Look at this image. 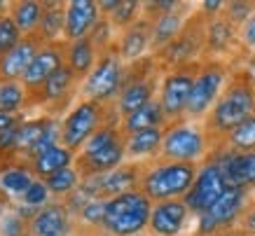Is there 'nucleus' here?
Masks as SVG:
<instances>
[{
	"label": "nucleus",
	"instance_id": "nucleus-1",
	"mask_svg": "<svg viewBox=\"0 0 255 236\" xmlns=\"http://www.w3.org/2000/svg\"><path fill=\"white\" fill-rule=\"evenodd\" d=\"M255 113V75L251 68H234L230 82L223 89L218 103L204 119V129L209 133L213 152L220 150L225 138L230 136L241 122ZM211 152V154H213Z\"/></svg>",
	"mask_w": 255,
	"mask_h": 236
},
{
	"label": "nucleus",
	"instance_id": "nucleus-2",
	"mask_svg": "<svg viewBox=\"0 0 255 236\" xmlns=\"http://www.w3.org/2000/svg\"><path fill=\"white\" fill-rule=\"evenodd\" d=\"M127 161V136L120 122H108L89 138V143L75 154V168L85 178H99L120 168Z\"/></svg>",
	"mask_w": 255,
	"mask_h": 236
},
{
	"label": "nucleus",
	"instance_id": "nucleus-3",
	"mask_svg": "<svg viewBox=\"0 0 255 236\" xmlns=\"http://www.w3.org/2000/svg\"><path fill=\"white\" fill-rule=\"evenodd\" d=\"M199 173V164H183V161H147L138 190L152 204L171 201V199H185L194 178Z\"/></svg>",
	"mask_w": 255,
	"mask_h": 236
},
{
	"label": "nucleus",
	"instance_id": "nucleus-4",
	"mask_svg": "<svg viewBox=\"0 0 255 236\" xmlns=\"http://www.w3.org/2000/svg\"><path fill=\"white\" fill-rule=\"evenodd\" d=\"M108 122H122L115 110V103L80 99L61 119V145L78 154L89 138Z\"/></svg>",
	"mask_w": 255,
	"mask_h": 236
},
{
	"label": "nucleus",
	"instance_id": "nucleus-5",
	"mask_svg": "<svg viewBox=\"0 0 255 236\" xmlns=\"http://www.w3.org/2000/svg\"><path fill=\"white\" fill-rule=\"evenodd\" d=\"M152 201L140 190L117 194L106 201V215L101 222V236H133L143 234L150 225Z\"/></svg>",
	"mask_w": 255,
	"mask_h": 236
},
{
	"label": "nucleus",
	"instance_id": "nucleus-6",
	"mask_svg": "<svg viewBox=\"0 0 255 236\" xmlns=\"http://www.w3.org/2000/svg\"><path fill=\"white\" fill-rule=\"evenodd\" d=\"M164 70L159 68L157 59L150 54L140 61L127 63V75H124V87L115 101V110L120 119L127 115L136 113L138 108L157 99L159 94V82H162Z\"/></svg>",
	"mask_w": 255,
	"mask_h": 236
},
{
	"label": "nucleus",
	"instance_id": "nucleus-7",
	"mask_svg": "<svg viewBox=\"0 0 255 236\" xmlns=\"http://www.w3.org/2000/svg\"><path fill=\"white\" fill-rule=\"evenodd\" d=\"M213 152L209 133L201 122H171L164 126L162 140V161H183V164H204Z\"/></svg>",
	"mask_w": 255,
	"mask_h": 236
},
{
	"label": "nucleus",
	"instance_id": "nucleus-8",
	"mask_svg": "<svg viewBox=\"0 0 255 236\" xmlns=\"http://www.w3.org/2000/svg\"><path fill=\"white\" fill-rule=\"evenodd\" d=\"M206 23L209 16L201 9H194L190 19L185 21L183 31L171 40L169 45L155 52L152 56L157 59L162 70L183 68V66H192V63L204 61V52H206Z\"/></svg>",
	"mask_w": 255,
	"mask_h": 236
},
{
	"label": "nucleus",
	"instance_id": "nucleus-9",
	"mask_svg": "<svg viewBox=\"0 0 255 236\" xmlns=\"http://www.w3.org/2000/svg\"><path fill=\"white\" fill-rule=\"evenodd\" d=\"M230 75H232V68L227 61H216V59H209V61H201L199 70H197V77H194L192 84V94H190V103H187V115L185 119L190 122H204L209 113L213 110V106L218 103L223 89L230 82Z\"/></svg>",
	"mask_w": 255,
	"mask_h": 236
},
{
	"label": "nucleus",
	"instance_id": "nucleus-10",
	"mask_svg": "<svg viewBox=\"0 0 255 236\" xmlns=\"http://www.w3.org/2000/svg\"><path fill=\"white\" fill-rule=\"evenodd\" d=\"M124 75H127V63L122 61V56L117 54L115 45H113L101 54L89 77L80 84V99L115 103L124 87Z\"/></svg>",
	"mask_w": 255,
	"mask_h": 236
},
{
	"label": "nucleus",
	"instance_id": "nucleus-11",
	"mask_svg": "<svg viewBox=\"0 0 255 236\" xmlns=\"http://www.w3.org/2000/svg\"><path fill=\"white\" fill-rule=\"evenodd\" d=\"M199 66H201V61L192 63V66H183V68L164 70L157 101H159V106H162L169 124L185 119L187 103H190V94H192V84H194V77H197Z\"/></svg>",
	"mask_w": 255,
	"mask_h": 236
},
{
	"label": "nucleus",
	"instance_id": "nucleus-12",
	"mask_svg": "<svg viewBox=\"0 0 255 236\" xmlns=\"http://www.w3.org/2000/svg\"><path fill=\"white\" fill-rule=\"evenodd\" d=\"M251 194H253V192H248V190L227 187V192L218 199V204L213 206L211 211H206L201 218H197V229H194V232L216 236V234H220V232L239 227L241 218H244V213L248 211V206L253 201Z\"/></svg>",
	"mask_w": 255,
	"mask_h": 236
},
{
	"label": "nucleus",
	"instance_id": "nucleus-13",
	"mask_svg": "<svg viewBox=\"0 0 255 236\" xmlns=\"http://www.w3.org/2000/svg\"><path fill=\"white\" fill-rule=\"evenodd\" d=\"M227 187L230 185L223 175V166H220L216 154H211L204 164H199V173L194 178V185L190 187L183 201L187 204L194 218H201L206 211H211L218 204V199L227 192Z\"/></svg>",
	"mask_w": 255,
	"mask_h": 236
},
{
	"label": "nucleus",
	"instance_id": "nucleus-14",
	"mask_svg": "<svg viewBox=\"0 0 255 236\" xmlns=\"http://www.w3.org/2000/svg\"><path fill=\"white\" fill-rule=\"evenodd\" d=\"M61 143V122L59 117L40 115L33 119H23L16 131V159H31L49 147Z\"/></svg>",
	"mask_w": 255,
	"mask_h": 236
},
{
	"label": "nucleus",
	"instance_id": "nucleus-15",
	"mask_svg": "<svg viewBox=\"0 0 255 236\" xmlns=\"http://www.w3.org/2000/svg\"><path fill=\"white\" fill-rule=\"evenodd\" d=\"M143 171H145V164L124 161L120 168H115V171H110V173H106V175L85 178L82 185H85L96 199H113V197H117V194H124V192L138 190Z\"/></svg>",
	"mask_w": 255,
	"mask_h": 236
},
{
	"label": "nucleus",
	"instance_id": "nucleus-16",
	"mask_svg": "<svg viewBox=\"0 0 255 236\" xmlns=\"http://www.w3.org/2000/svg\"><path fill=\"white\" fill-rule=\"evenodd\" d=\"M80 229L78 218L70 213L63 201H52L45 208L33 213V218L26 222L28 236H73Z\"/></svg>",
	"mask_w": 255,
	"mask_h": 236
},
{
	"label": "nucleus",
	"instance_id": "nucleus-17",
	"mask_svg": "<svg viewBox=\"0 0 255 236\" xmlns=\"http://www.w3.org/2000/svg\"><path fill=\"white\" fill-rule=\"evenodd\" d=\"M66 66V40H59V42H45L42 49L35 54L33 63L28 66V70L23 73L21 84L26 87V92L33 94L38 92L40 87L54 75L59 68Z\"/></svg>",
	"mask_w": 255,
	"mask_h": 236
},
{
	"label": "nucleus",
	"instance_id": "nucleus-18",
	"mask_svg": "<svg viewBox=\"0 0 255 236\" xmlns=\"http://www.w3.org/2000/svg\"><path fill=\"white\" fill-rule=\"evenodd\" d=\"M190 218L192 213L183 199L159 201V204H152L147 232L150 236H183Z\"/></svg>",
	"mask_w": 255,
	"mask_h": 236
},
{
	"label": "nucleus",
	"instance_id": "nucleus-19",
	"mask_svg": "<svg viewBox=\"0 0 255 236\" xmlns=\"http://www.w3.org/2000/svg\"><path fill=\"white\" fill-rule=\"evenodd\" d=\"M115 49L124 63H133L150 56L152 54V19L143 14L136 23L117 33Z\"/></svg>",
	"mask_w": 255,
	"mask_h": 236
},
{
	"label": "nucleus",
	"instance_id": "nucleus-20",
	"mask_svg": "<svg viewBox=\"0 0 255 236\" xmlns=\"http://www.w3.org/2000/svg\"><path fill=\"white\" fill-rule=\"evenodd\" d=\"M103 19L99 2L94 0H70L66 2V28H63V40L75 42V40L89 38L92 31Z\"/></svg>",
	"mask_w": 255,
	"mask_h": 236
},
{
	"label": "nucleus",
	"instance_id": "nucleus-21",
	"mask_svg": "<svg viewBox=\"0 0 255 236\" xmlns=\"http://www.w3.org/2000/svg\"><path fill=\"white\" fill-rule=\"evenodd\" d=\"M237 45H241L239 28L227 16L218 14L213 19H209V23H206V52H204V61H209V59L225 61Z\"/></svg>",
	"mask_w": 255,
	"mask_h": 236
},
{
	"label": "nucleus",
	"instance_id": "nucleus-22",
	"mask_svg": "<svg viewBox=\"0 0 255 236\" xmlns=\"http://www.w3.org/2000/svg\"><path fill=\"white\" fill-rule=\"evenodd\" d=\"M223 166V175L230 187L239 190H255V152H227L216 150L213 152Z\"/></svg>",
	"mask_w": 255,
	"mask_h": 236
},
{
	"label": "nucleus",
	"instance_id": "nucleus-23",
	"mask_svg": "<svg viewBox=\"0 0 255 236\" xmlns=\"http://www.w3.org/2000/svg\"><path fill=\"white\" fill-rule=\"evenodd\" d=\"M42 45H45V40L40 38L38 33L23 35L21 42L0 59V80H16V82H21L23 73L28 70V66L35 59V54L42 49Z\"/></svg>",
	"mask_w": 255,
	"mask_h": 236
},
{
	"label": "nucleus",
	"instance_id": "nucleus-24",
	"mask_svg": "<svg viewBox=\"0 0 255 236\" xmlns=\"http://www.w3.org/2000/svg\"><path fill=\"white\" fill-rule=\"evenodd\" d=\"M192 12L194 9L190 2H178L171 12L152 19V54L164 49L171 40H176V35L183 31V26Z\"/></svg>",
	"mask_w": 255,
	"mask_h": 236
},
{
	"label": "nucleus",
	"instance_id": "nucleus-25",
	"mask_svg": "<svg viewBox=\"0 0 255 236\" xmlns=\"http://www.w3.org/2000/svg\"><path fill=\"white\" fill-rule=\"evenodd\" d=\"M73 164H75V152L68 150V147H63L61 143L54 145V147H49V150H45V152L35 154L31 159H26V166L31 168L33 175L40 178V180H47L49 175L59 173L63 168L73 166Z\"/></svg>",
	"mask_w": 255,
	"mask_h": 236
},
{
	"label": "nucleus",
	"instance_id": "nucleus-26",
	"mask_svg": "<svg viewBox=\"0 0 255 236\" xmlns=\"http://www.w3.org/2000/svg\"><path fill=\"white\" fill-rule=\"evenodd\" d=\"M162 140H164V129H145L127 136V161L147 164V161L159 159Z\"/></svg>",
	"mask_w": 255,
	"mask_h": 236
},
{
	"label": "nucleus",
	"instance_id": "nucleus-27",
	"mask_svg": "<svg viewBox=\"0 0 255 236\" xmlns=\"http://www.w3.org/2000/svg\"><path fill=\"white\" fill-rule=\"evenodd\" d=\"M99 56H101V52L96 49V45L92 42V38L66 42V66L75 73V77L80 80V84L89 77V73H92L94 66H96V61H99Z\"/></svg>",
	"mask_w": 255,
	"mask_h": 236
},
{
	"label": "nucleus",
	"instance_id": "nucleus-28",
	"mask_svg": "<svg viewBox=\"0 0 255 236\" xmlns=\"http://www.w3.org/2000/svg\"><path fill=\"white\" fill-rule=\"evenodd\" d=\"M33 180H38L33 171L26 166V161L16 159V161H5L0 168V192L5 197L19 201L21 194L33 185Z\"/></svg>",
	"mask_w": 255,
	"mask_h": 236
},
{
	"label": "nucleus",
	"instance_id": "nucleus-29",
	"mask_svg": "<svg viewBox=\"0 0 255 236\" xmlns=\"http://www.w3.org/2000/svg\"><path fill=\"white\" fill-rule=\"evenodd\" d=\"M166 115H164L159 101H150L145 103L143 108H138L136 113L127 115L120 126H122V133L124 136H131V133H138V131H145V129H164L166 126Z\"/></svg>",
	"mask_w": 255,
	"mask_h": 236
},
{
	"label": "nucleus",
	"instance_id": "nucleus-30",
	"mask_svg": "<svg viewBox=\"0 0 255 236\" xmlns=\"http://www.w3.org/2000/svg\"><path fill=\"white\" fill-rule=\"evenodd\" d=\"M99 7L101 14L113 23V28L117 33L136 23L143 16V2H138V0H101Z\"/></svg>",
	"mask_w": 255,
	"mask_h": 236
},
{
	"label": "nucleus",
	"instance_id": "nucleus-31",
	"mask_svg": "<svg viewBox=\"0 0 255 236\" xmlns=\"http://www.w3.org/2000/svg\"><path fill=\"white\" fill-rule=\"evenodd\" d=\"M42 14H45V2H38V0H16V2H9V16L16 23V28L21 31V35L38 33Z\"/></svg>",
	"mask_w": 255,
	"mask_h": 236
},
{
	"label": "nucleus",
	"instance_id": "nucleus-32",
	"mask_svg": "<svg viewBox=\"0 0 255 236\" xmlns=\"http://www.w3.org/2000/svg\"><path fill=\"white\" fill-rule=\"evenodd\" d=\"M63 28H66V2L59 0L45 2V14L38 26V35L45 42H59L63 40Z\"/></svg>",
	"mask_w": 255,
	"mask_h": 236
},
{
	"label": "nucleus",
	"instance_id": "nucleus-33",
	"mask_svg": "<svg viewBox=\"0 0 255 236\" xmlns=\"http://www.w3.org/2000/svg\"><path fill=\"white\" fill-rule=\"evenodd\" d=\"M28 103V92L16 80H0V113L21 115Z\"/></svg>",
	"mask_w": 255,
	"mask_h": 236
},
{
	"label": "nucleus",
	"instance_id": "nucleus-34",
	"mask_svg": "<svg viewBox=\"0 0 255 236\" xmlns=\"http://www.w3.org/2000/svg\"><path fill=\"white\" fill-rule=\"evenodd\" d=\"M220 150H227V152H255V113L225 138Z\"/></svg>",
	"mask_w": 255,
	"mask_h": 236
},
{
	"label": "nucleus",
	"instance_id": "nucleus-35",
	"mask_svg": "<svg viewBox=\"0 0 255 236\" xmlns=\"http://www.w3.org/2000/svg\"><path fill=\"white\" fill-rule=\"evenodd\" d=\"M80 183H82V175H80V171L75 168V164L68 168H63V171H59V173H54V175H49L45 180V185L49 187V192H52V197H56L59 201L70 197V194L80 187Z\"/></svg>",
	"mask_w": 255,
	"mask_h": 236
},
{
	"label": "nucleus",
	"instance_id": "nucleus-36",
	"mask_svg": "<svg viewBox=\"0 0 255 236\" xmlns=\"http://www.w3.org/2000/svg\"><path fill=\"white\" fill-rule=\"evenodd\" d=\"M106 201H108V199H94V201H89L78 215L80 227L96 229V232H99L101 222H103V215H106Z\"/></svg>",
	"mask_w": 255,
	"mask_h": 236
},
{
	"label": "nucleus",
	"instance_id": "nucleus-37",
	"mask_svg": "<svg viewBox=\"0 0 255 236\" xmlns=\"http://www.w3.org/2000/svg\"><path fill=\"white\" fill-rule=\"evenodd\" d=\"M21 31L16 28V23L12 21V16H2L0 19V59L7 52H12L19 42H21Z\"/></svg>",
	"mask_w": 255,
	"mask_h": 236
},
{
	"label": "nucleus",
	"instance_id": "nucleus-38",
	"mask_svg": "<svg viewBox=\"0 0 255 236\" xmlns=\"http://www.w3.org/2000/svg\"><path fill=\"white\" fill-rule=\"evenodd\" d=\"M223 14L239 28L241 23L251 19L255 14V2H244V0H232V2H225Z\"/></svg>",
	"mask_w": 255,
	"mask_h": 236
},
{
	"label": "nucleus",
	"instance_id": "nucleus-39",
	"mask_svg": "<svg viewBox=\"0 0 255 236\" xmlns=\"http://www.w3.org/2000/svg\"><path fill=\"white\" fill-rule=\"evenodd\" d=\"M239 42L241 47H246L248 52L255 54V14L239 26Z\"/></svg>",
	"mask_w": 255,
	"mask_h": 236
},
{
	"label": "nucleus",
	"instance_id": "nucleus-40",
	"mask_svg": "<svg viewBox=\"0 0 255 236\" xmlns=\"http://www.w3.org/2000/svg\"><path fill=\"white\" fill-rule=\"evenodd\" d=\"M239 227H244L246 232L255 234V197H253V201H251V206H248V211L244 213V218H241Z\"/></svg>",
	"mask_w": 255,
	"mask_h": 236
},
{
	"label": "nucleus",
	"instance_id": "nucleus-41",
	"mask_svg": "<svg viewBox=\"0 0 255 236\" xmlns=\"http://www.w3.org/2000/svg\"><path fill=\"white\" fill-rule=\"evenodd\" d=\"M21 122H23V115H2L0 113V133L14 129L16 124H21Z\"/></svg>",
	"mask_w": 255,
	"mask_h": 236
},
{
	"label": "nucleus",
	"instance_id": "nucleus-42",
	"mask_svg": "<svg viewBox=\"0 0 255 236\" xmlns=\"http://www.w3.org/2000/svg\"><path fill=\"white\" fill-rule=\"evenodd\" d=\"M216 236H255V234L246 232L244 227H232V229H227V232H220V234H216Z\"/></svg>",
	"mask_w": 255,
	"mask_h": 236
},
{
	"label": "nucleus",
	"instance_id": "nucleus-43",
	"mask_svg": "<svg viewBox=\"0 0 255 236\" xmlns=\"http://www.w3.org/2000/svg\"><path fill=\"white\" fill-rule=\"evenodd\" d=\"M73 236H101V232H96V229H87V227H80L78 232Z\"/></svg>",
	"mask_w": 255,
	"mask_h": 236
},
{
	"label": "nucleus",
	"instance_id": "nucleus-44",
	"mask_svg": "<svg viewBox=\"0 0 255 236\" xmlns=\"http://www.w3.org/2000/svg\"><path fill=\"white\" fill-rule=\"evenodd\" d=\"M7 14H9V2H2V0H0V19Z\"/></svg>",
	"mask_w": 255,
	"mask_h": 236
},
{
	"label": "nucleus",
	"instance_id": "nucleus-45",
	"mask_svg": "<svg viewBox=\"0 0 255 236\" xmlns=\"http://www.w3.org/2000/svg\"><path fill=\"white\" fill-rule=\"evenodd\" d=\"M185 236H209V234H199V232H192V234H185Z\"/></svg>",
	"mask_w": 255,
	"mask_h": 236
},
{
	"label": "nucleus",
	"instance_id": "nucleus-46",
	"mask_svg": "<svg viewBox=\"0 0 255 236\" xmlns=\"http://www.w3.org/2000/svg\"><path fill=\"white\" fill-rule=\"evenodd\" d=\"M133 236H150V234H133Z\"/></svg>",
	"mask_w": 255,
	"mask_h": 236
}]
</instances>
